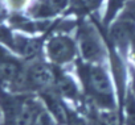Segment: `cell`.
<instances>
[{"label":"cell","mask_w":135,"mask_h":125,"mask_svg":"<svg viewBox=\"0 0 135 125\" xmlns=\"http://www.w3.org/2000/svg\"><path fill=\"white\" fill-rule=\"evenodd\" d=\"M36 125H57V122L54 121V118L46 112V109H44V112L40 115Z\"/></svg>","instance_id":"8"},{"label":"cell","mask_w":135,"mask_h":125,"mask_svg":"<svg viewBox=\"0 0 135 125\" xmlns=\"http://www.w3.org/2000/svg\"><path fill=\"white\" fill-rule=\"evenodd\" d=\"M131 15H132V17H134V20H135V12H134V13H131Z\"/></svg>","instance_id":"11"},{"label":"cell","mask_w":135,"mask_h":125,"mask_svg":"<svg viewBox=\"0 0 135 125\" xmlns=\"http://www.w3.org/2000/svg\"><path fill=\"white\" fill-rule=\"evenodd\" d=\"M56 67H53L45 58L29 61L24 71V94L40 95L49 91L54 86Z\"/></svg>","instance_id":"5"},{"label":"cell","mask_w":135,"mask_h":125,"mask_svg":"<svg viewBox=\"0 0 135 125\" xmlns=\"http://www.w3.org/2000/svg\"><path fill=\"white\" fill-rule=\"evenodd\" d=\"M106 0H73V7L78 9L80 13H93L98 11Z\"/></svg>","instance_id":"7"},{"label":"cell","mask_w":135,"mask_h":125,"mask_svg":"<svg viewBox=\"0 0 135 125\" xmlns=\"http://www.w3.org/2000/svg\"><path fill=\"white\" fill-rule=\"evenodd\" d=\"M76 38L80 50V61L86 63H107L109 62L107 44L101 37L98 29L90 23H80Z\"/></svg>","instance_id":"4"},{"label":"cell","mask_w":135,"mask_h":125,"mask_svg":"<svg viewBox=\"0 0 135 125\" xmlns=\"http://www.w3.org/2000/svg\"><path fill=\"white\" fill-rule=\"evenodd\" d=\"M120 125H135V96L130 87L120 107Z\"/></svg>","instance_id":"6"},{"label":"cell","mask_w":135,"mask_h":125,"mask_svg":"<svg viewBox=\"0 0 135 125\" xmlns=\"http://www.w3.org/2000/svg\"><path fill=\"white\" fill-rule=\"evenodd\" d=\"M73 71L80 82L85 104L95 112L119 111L115 83L107 63H86L78 59Z\"/></svg>","instance_id":"1"},{"label":"cell","mask_w":135,"mask_h":125,"mask_svg":"<svg viewBox=\"0 0 135 125\" xmlns=\"http://www.w3.org/2000/svg\"><path fill=\"white\" fill-rule=\"evenodd\" d=\"M44 58L57 69L74 66L80 59L77 38L66 33L50 36L44 45Z\"/></svg>","instance_id":"3"},{"label":"cell","mask_w":135,"mask_h":125,"mask_svg":"<svg viewBox=\"0 0 135 125\" xmlns=\"http://www.w3.org/2000/svg\"><path fill=\"white\" fill-rule=\"evenodd\" d=\"M0 105L3 125H36L45 109L37 95L8 91L0 95Z\"/></svg>","instance_id":"2"},{"label":"cell","mask_w":135,"mask_h":125,"mask_svg":"<svg viewBox=\"0 0 135 125\" xmlns=\"http://www.w3.org/2000/svg\"><path fill=\"white\" fill-rule=\"evenodd\" d=\"M128 87L135 96V69H132V67H130V86Z\"/></svg>","instance_id":"10"},{"label":"cell","mask_w":135,"mask_h":125,"mask_svg":"<svg viewBox=\"0 0 135 125\" xmlns=\"http://www.w3.org/2000/svg\"><path fill=\"white\" fill-rule=\"evenodd\" d=\"M7 2H8V4H9L11 8H13V9H20V8H23V7L27 4L28 0H7Z\"/></svg>","instance_id":"9"}]
</instances>
